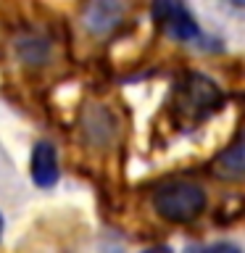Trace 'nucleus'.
<instances>
[{"label":"nucleus","instance_id":"obj_1","mask_svg":"<svg viewBox=\"0 0 245 253\" xmlns=\"http://www.w3.org/2000/svg\"><path fill=\"white\" fill-rule=\"evenodd\" d=\"M153 206L163 219L174 221V224H187L203 213L205 193L193 182H171V185L156 190Z\"/></svg>","mask_w":245,"mask_h":253},{"label":"nucleus","instance_id":"obj_6","mask_svg":"<svg viewBox=\"0 0 245 253\" xmlns=\"http://www.w3.org/2000/svg\"><path fill=\"white\" fill-rule=\"evenodd\" d=\"M216 166H224V169H216V174H221V177H229V179L240 177L243 174V148H240V142H235V145L219 158Z\"/></svg>","mask_w":245,"mask_h":253},{"label":"nucleus","instance_id":"obj_8","mask_svg":"<svg viewBox=\"0 0 245 253\" xmlns=\"http://www.w3.org/2000/svg\"><path fill=\"white\" fill-rule=\"evenodd\" d=\"M0 237H3V216H0Z\"/></svg>","mask_w":245,"mask_h":253},{"label":"nucleus","instance_id":"obj_3","mask_svg":"<svg viewBox=\"0 0 245 253\" xmlns=\"http://www.w3.org/2000/svg\"><path fill=\"white\" fill-rule=\"evenodd\" d=\"M153 19L177 42H201L203 32L185 0H153Z\"/></svg>","mask_w":245,"mask_h":253},{"label":"nucleus","instance_id":"obj_7","mask_svg":"<svg viewBox=\"0 0 245 253\" xmlns=\"http://www.w3.org/2000/svg\"><path fill=\"white\" fill-rule=\"evenodd\" d=\"M221 3L229 5V8H232V11H237V13H240L243 8H245V0H221Z\"/></svg>","mask_w":245,"mask_h":253},{"label":"nucleus","instance_id":"obj_2","mask_svg":"<svg viewBox=\"0 0 245 253\" xmlns=\"http://www.w3.org/2000/svg\"><path fill=\"white\" fill-rule=\"evenodd\" d=\"M221 103V90L203 74H187L177 90V111L190 122H201L216 111Z\"/></svg>","mask_w":245,"mask_h":253},{"label":"nucleus","instance_id":"obj_4","mask_svg":"<svg viewBox=\"0 0 245 253\" xmlns=\"http://www.w3.org/2000/svg\"><path fill=\"white\" fill-rule=\"evenodd\" d=\"M126 3L124 0H90L84 11V27L92 35H108L124 19Z\"/></svg>","mask_w":245,"mask_h":253},{"label":"nucleus","instance_id":"obj_5","mask_svg":"<svg viewBox=\"0 0 245 253\" xmlns=\"http://www.w3.org/2000/svg\"><path fill=\"white\" fill-rule=\"evenodd\" d=\"M32 182L37 187H53L58 182V153L47 140H40L32 150Z\"/></svg>","mask_w":245,"mask_h":253}]
</instances>
